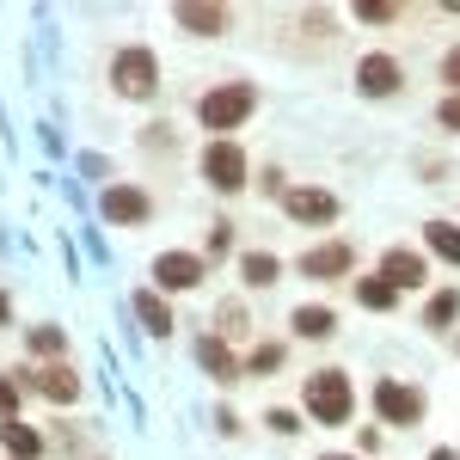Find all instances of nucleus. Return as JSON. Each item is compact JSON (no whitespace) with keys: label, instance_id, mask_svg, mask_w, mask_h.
Listing matches in <instances>:
<instances>
[{"label":"nucleus","instance_id":"nucleus-1","mask_svg":"<svg viewBox=\"0 0 460 460\" xmlns=\"http://www.w3.org/2000/svg\"><path fill=\"white\" fill-rule=\"evenodd\" d=\"M252 111H258V86L246 80H227V86H209L203 99H197V123L209 129V136H227V129H240Z\"/></svg>","mask_w":460,"mask_h":460},{"label":"nucleus","instance_id":"nucleus-2","mask_svg":"<svg viewBox=\"0 0 460 460\" xmlns=\"http://www.w3.org/2000/svg\"><path fill=\"white\" fill-rule=\"evenodd\" d=\"M301 399H307L314 424H325V429L350 424V411H356V387H350V375H344V368H319V375H307Z\"/></svg>","mask_w":460,"mask_h":460},{"label":"nucleus","instance_id":"nucleus-3","mask_svg":"<svg viewBox=\"0 0 460 460\" xmlns=\"http://www.w3.org/2000/svg\"><path fill=\"white\" fill-rule=\"evenodd\" d=\"M111 86H117L123 99H154V93H160V62H154V49H147V43L117 49V56H111Z\"/></svg>","mask_w":460,"mask_h":460},{"label":"nucleus","instance_id":"nucleus-4","mask_svg":"<svg viewBox=\"0 0 460 460\" xmlns=\"http://www.w3.org/2000/svg\"><path fill=\"white\" fill-rule=\"evenodd\" d=\"M203 178H209L221 197H240V190H246V154H240V142L215 136V142L203 147Z\"/></svg>","mask_w":460,"mask_h":460},{"label":"nucleus","instance_id":"nucleus-5","mask_svg":"<svg viewBox=\"0 0 460 460\" xmlns=\"http://www.w3.org/2000/svg\"><path fill=\"white\" fill-rule=\"evenodd\" d=\"M375 411H381V424L411 429L418 418H424V393L405 387V381H375Z\"/></svg>","mask_w":460,"mask_h":460},{"label":"nucleus","instance_id":"nucleus-6","mask_svg":"<svg viewBox=\"0 0 460 460\" xmlns=\"http://www.w3.org/2000/svg\"><path fill=\"white\" fill-rule=\"evenodd\" d=\"M203 277H209V264H203L197 252H160V258H154V283H160V295L203 288Z\"/></svg>","mask_w":460,"mask_h":460},{"label":"nucleus","instance_id":"nucleus-7","mask_svg":"<svg viewBox=\"0 0 460 460\" xmlns=\"http://www.w3.org/2000/svg\"><path fill=\"white\" fill-rule=\"evenodd\" d=\"M399 86H405V74H399V62H393V56L368 49V56L356 62V93H362V99H393Z\"/></svg>","mask_w":460,"mask_h":460},{"label":"nucleus","instance_id":"nucleus-8","mask_svg":"<svg viewBox=\"0 0 460 460\" xmlns=\"http://www.w3.org/2000/svg\"><path fill=\"white\" fill-rule=\"evenodd\" d=\"M283 209L301 227H325V221H338V197L332 190H314V184H295V190H283Z\"/></svg>","mask_w":460,"mask_h":460},{"label":"nucleus","instance_id":"nucleus-9","mask_svg":"<svg viewBox=\"0 0 460 460\" xmlns=\"http://www.w3.org/2000/svg\"><path fill=\"white\" fill-rule=\"evenodd\" d=\"M99 215L117 221V227H142L147 215H154V203H147V190H136V184H111L105 197H99Z\"/></svg>","mask_w":460,"mask_h":460},{"label":"nucleus","instance_id":"nucleus-10","mask_svg":"<svg viewBox=\"0 0 460 460\" xmlns=\"http://www.w3.org/2000/svg\"><path fill=\"white\" fill-rule=\"evenodd\" d=\"M350 264H356V252L344 246V240H325V246L301 252V277H307V283H332V277H350Z\"/></svg>","mask_w":460,"mask_h":460},{"label":"nucleus","instance_id":"nucleus-11","mask_svg":"<svg viewBox=\"0 0 460 460\" xmlns=\"http://www.w3.org/2000/svg\"><path fill=\"white\" fill-rule=\"evenodd\" d=\"M381 277H387L393 288H424L429 283V258L411 246H393L387 258H381Z\"/></svg>","mask_w":460,"mask_h":460},{"label":"nucleus","instance_id":"nucleus-12","mask_svg":"<svg viewBox=\"0 0 460 460\" xmlns=\"http://www.w3.org/2000/svg\"><path fill=\"white\" fill-rule=\"evenodd\" d=\"M31 387L49 399V405H74L80 399V375H74L68 362H49V368H37L31 375Z\"/></svg>","mask_w":460,"mask_h":460},{"label":"nucleus","instance_id":"nucleus-13","mask_svg":"<svg viewBox=\"0 0 460 460\" xmlns=\"http://www.w3.org/2000/svg\"><path fill=\"white\" fill-rule=\"evenodd\" d=\"M172 19H178V31H190V37H221L227 31V6H197V0H184V6H172Z\"/></svg>","mask_w":460,"mask_h":460},{"label":"nucleus","instance_id":"nucleus-14","mask_svg":"<svg viewBox=\"0 0 460 460\" xmlns=\"http://www.w3.org/2000/svg\"><path fill=\"white\" fill-rule=\"evenodd\" d=\"M197 362H203V375H209L215 387H234V381H240V362H234V350H227L221 338H203V344H197Z\"/></svg>","mask_w":460,"mask_h":460},{"label":"nucleus","instance_id":"nucleus-15","mask_svg":"<svg viewBox=\"0 0 460 460\" xmlns=\"http://www.w3.org/2000/svg\"><path fill=\"white\" fill-rule=\"evenodd\" d=\"M0 448H6L13 460H37L43 455V436H37L25 418H0Z\"/></svg>","mask_w":460,"mask_h":460},{"label":"nucleus","instance_id":"nucleus-16","mask_svg":"<svg viewBox=\"0 0 460 460\" xmlns=\"http://www.w3.org/2000/svg\"><path fill=\"white\" fill-rule=\"evenodd\" d=\"M129 307H136V319H142V332H154V338H166V332H172V307H166V295H160V288H142Z\"/></svg>","mask_w":460,"mask_h":460},{"label":"nucleus","instance_id":"nucleus-17","mask_svg":"<svg viewBox=\"0 0 460 460\" xmlns=\"http://www.w3.org/2000/svg\"><path fill=\"white\" fill-rule=\"evenodd\" d=\"M288 325H295V338L319 344V338H332V332H338V314H332V307H314V301H307V307H295V314H288Z\"/></svg>","mask_w":460,"mask_h":460},{"label":"nucleus","instance_id":"nucleus-18","mask_svg":"<svg viewBox=\"0 0 460 460\" xmlns=\"http://www.w3.org/2000/svg\"><path fill=\"white\" fill-rule=\"evenodd\" d=\"M277 277H283L277 252H246V258H240V283H246V288H270Z\"/></svg>","mask_w":460,"mask_h":460},{"label":"nucleus","instance_id":"nucleus-19","mask_svg":"<svg viewBox=\"0 0 460 460\" xmlns=\"http://www.w3.org/2000/svg\"><path fill=\"white\" fill-rule=\"evenodd\" d=\"M424 246L436 252V258L460 264V221H424Z\"/></svg>","mask_w":460,"mask_h":460},{"label":"nucleus","instance_id":"nucleus-20","mask_svg":"<svg viewBox=\"0 0 460 460\" xmlns=\"http://www.w3.org/2000/svg\"><path fill=\"white\" fill-rule=\"evenodd\" d=\"M356 288V301L368 307V314H393V301H399V288L387 283V277H362V283H350Z\"/></svg>","mask_w":460,"mask_h":460},{"label":"nucleus","instance_id":"nucleus-21","mask_svg":"<svg viewBox=\"0 0 460 460\" xmlns=\"http://www.w3.org/2000/svg\"><path fill=\"white\" fill-rule=\"evenodd\" d=\"M455 319H460V288L429 295V307H424V325H429V332H442V325H455Z\"/></svg>","mask_w":460,"mask_h":460},{"label":"nucleus","instance_id":"nucleus-22","mask_svg":"<svg viewBox=\"0 0 460 460\" xmlns=\"http://www.w3.org/2000/svg\"><path fill=\"white\" fill-rule=\"evenodd\" d=\"M25 393H31V375H0V418H19Z\"/></svg>","mask_w":460,"mask_h":460},{"label":"nucleus","instance_id":"nucleus-23","mask_svg":"<svg viewBox=\"0 0 460 460\" xmlns=\"http://www.w3.org/2000/svg\"><path fill=\"white\" fill-rule=\"evenodd\" d=\"M215 325H221V332H215L221 344H227V338H246V307H240V301H221V307H215Z\"/></svg>","mask_w":460,"mask_h":460},{"label":"nucleus","instance_id":"nucleus-24","mask_svg":"<svg viewBox=\"0 0 460 460\" xmlns=\"http://www.w3.org/2000/svg\"><path fill=\"white\" fill-rule=\"evenodd\" d=\"M31 350L56 362V356L68 350V332H62V325H37V332H31Z\"/></svg>","mask_w":460,"mask_h":460},{"label":"nucleus","instance_id":"nucleus-25","mask_svg":"<svg viewBox=\"0 0 460 460\" xmlns=\"http://www.w3.org/2000/svg\"><path fill=\"white\" fill-rule=\"evenodd\" d=\"M356 19H362V25H393L399 6H393V0H356Z\"/></svg>","mask_w":460,"mask_h":460},{"label":"nucleus","instance_id":"nucleus-26","mask_svg":"<svg viewBox=\"0 0 460 460\" xmlns=\"http://www.w3.org/2000/svg\"><path fill=\"white\" fill-rule=\"evenodd\" d=\"M252 375H270V368H283V344H258V350L246 356Z\"/></svg>","mask_w":460,"mask_h":460},{"label":"nucleus","instance_id":"nucleus-27","mask_svg":"<svg viewBox=\"0 0 460 460\" xmlns=\"http://www.w3.org/2000/svg\"><path fill=\"white\" fill-rule=\"evenodd\" d=\"M203 252H209V258H227V252H234V221H215V227H209V246H203Z\"/></svg>","mask_w":460,"mask_h":460},{"label":"nucleus","instance_id":"nucleus-28","mask_svg":"<svg viewBox=\"0 0 460 460\" xmlns=\"http://www.w3.org/2000/svg\"><path fill=\"white\" fill-rule=\"evenodd\" d=\"M436 123H442L448 136H460V93H448V99L436 105Z\"/></svg>","mask_w":460,"mask_h":460},{"label":"nucleus","instance_id":"nucleus-29","mask_svg":"<svg viewBox=\"0 0 460 460\" xmlns=\"http://www.w3.org/2000/svg\"><path fill=\"white\" fill-rule=\"evenodd\" d=\"M264 424L277 429V436H295V429H301V418H295V411H264Z\"/></svg>","mask_w":460,"mask_h":460},{"label":"nucleus","instance_id":"nucleus-30","mask_svg":"<svg viewBox=\"0 0 460 460\" xmlns=\"http://www.w3.org/2000/svg\"><path fill=\"white\" fill-rule=\"evenodd\" d=\"M442 80H448V86H455V93H460V43H455V49H448V56H442Z\"/></svg>","mask_w":460,"mask_h":460},{"label":"nucleus","instance_id":"nucleus-31","mask_svg":"<svg viewBox=\"0 0 460 460\" xmlns=\"http://www.w3.org/2000/svg\"><path fill=\"white\" fill-rule=\"evenodd\" d=\"M429 460H460V448H436V455H429Z\"/></svg>","mask_w":460,"mask_h":460},{"label":"nucleus","instance_id":"nucleus-32","mask_svg":"<svg viewBox=\"0 0 460 460\" xmlns=\"http://www.w3.org/2000/svg\"><path fill=\"white\" fill-rule=\"evenodd\" d=\"M6 319H13V307H6V295H0V325H6Z\"/></svg>","mask_w":460,"mask_h":460},{"label":"nucleus","instance_id":"nucleus-33","mask_svg":"<svg viewBox=\"0 0 460 460\" xmlns=\"http://www.w3.org/2000/svg\"><path fill=\"white\" fill-rule=\"evenodd\" d=\"M319 460H362V455H319Z\"/></svg>","mask_w":460,"mask_h":460}]
</instances>
